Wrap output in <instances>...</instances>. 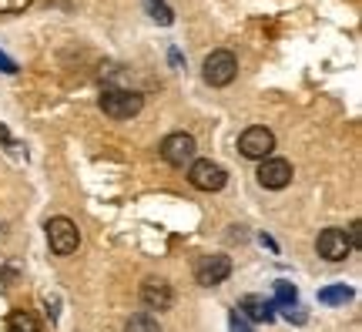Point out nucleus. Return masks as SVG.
Here are the masks:
<instances>
[{"label": "nucleus", "mask_w": 362, "mask_h": 332, "mask_svg": "<svg viewBox=\"0 0 362 332\" xmlns=\"http://www.w3.org/2000/svg\"><path fill=\"white\" fill-rule=\"evenodd\" d=\"M144 108V98L138 91H124V88H107L101 94V111L115 121H128Z\"/></svg>", "instance_id": "obj_1"}, {"label": "nucleus", "mask_w": 362, "mask_h": 332, "mask_svg": "<svg viewBox=\"0 0 362 332\" xmlns=\"http://www.w3.org/2000/svg\"><path fill=\"white\" fill-rule=\"evenodd\" d=\"M202 74H205V84H211V88H228L238 74V61L232 51H211L202 64Z\"/></svg>", "instance_id": "obj_2"}, {"label": "nucleus", "mask_w": 362, "mask_h": 332, "mask_svg": "<svg viewBox=\"0 0 362 332\" xmlns=\"http://www.w3.org/2000/svg\"><path fill=\"white\" fill-rule=\"evenodd\" d=\"M47 242H51V252L54 256H74L81 245V231L71 218L57 215L47 222Z\"/></svg>", "instance_id": "obj_3"}, {"label": "nucleus", "mask_w": 362, "mask_h": 332, "mask_svg": "<svg viewBox=\"0 0 362 332\" xmlns=\"http://www.w3.org/2000/svg\"><path fill=\"white\" fill-rule=\"evenodd\" d=\"M161 158L168 161V165L175 168H185L194 161V151H198V141L192 138V134H185V131H175V134H168V138L161 141Z\"/></svg>", "instance_id": "obj_4"}, {"label": "nucleus", "mask_w": 362, "mask_h": 332, "mask_svg": "<svg viewBox=\"0 0 362 332\" xmlns=\"http://www.w3.org/2000/svg\"><path fill=\"white\" fill-rule=\"evenodd\" d=\"M188 181H192L198 192H218V188H225L228 175H225V168L215 165L211 158H198V161H192V168H188Z\"/></svg>", "instance_id": "obj_5"}, {"label": "nucleus", "mask_w": 362, "mask_h": 332, "mask_svg": "<svg viewBox=\"0 0 362 332\" xmlns=\"http://www.w3.org/2000/svg\"><path fill=\"white\" fill-rule=\"evenodd\" d=\"M238 151L245 154V158H252V161H265V158H272V151H275V134H272L269 128H245L242 131V138H238Z\"/></svg>", "instance_id": "obj_6"}, {"label": "nucleus", "mask_w": 362, "mask_h": 332, "mask_svg": "<svg viewBox=\"0 0 362 332\" xmlns=\"http://www.w3.org/2000/svg\"><path fill=\"white\" fill-rule=\"evenodd\" d=\"M228 275H232V258L228 256H205L198 265H194V282L205 285V289L221 285Z\"/></svg>", "instance_id": "obj_7"}, {"label": "nucleus", "mask_w": 362, "mask_h": 332, "mask_svg": "<svg viewBox=\"0 0 362 332\" xmlns=\"http://www.w3.org/2000/svg\"><path fill=\"white\" fill-rule=\"evenodd\" d=\"M315 252H319L325 262H342V258H349V252H352L349 235H346L342 229L319 231V239H315Z\"/></svg>", "instance_id": "obj_8"}, {"label": "nucleus", "mask_w": 362, "mask_h": 332, "mask_svg": "<svg viewBox=\"0 0 362 332\" xmlns=\"http://www.w3.org/2000/svg\"><path fill=\"white\" fill-rule=\"evenodd\" d=\"M259 181L262 188H269V192H282L292 181V165L285 158H265L259 165Z\"/></svg>", "instance_id": "obj_9"}, {"label": "nucleus", "mask_w": 362, "mask_h": 332, "mask_svg": "<svg viewBox=\"0 0 362 332\" xmlns=\"http://www.w3.org/2000/svg\"><path fill=\"white\" fill-rule=\"evenodd\" d=\"M141 302H144V309L165 312V309L175 306V289H171L165 279H144L141 282Z\"/></svg>", "instance_id": "obj_10"}, {"label": "nucleus", "mask_w": 362, "mask_h": 332, "mask_svg": "<svg viewBox=\"0 0 362 332\" xmlns=\"http://www.w3.org/2000/svg\"><path fill=\"white\" fill-rule=\"evenodd\" d=\"M238 312H242V319H252V322L275 319V306H272L269 299H262V295H245V299L238 302Z\"/></svg>", "instance_id": "obj_11"}, {"label": "nucleus", "mask_w": 362, "mask_h": 332, "mask_svg": "<svg viewBox=\"0 0 362 332\" xmlns=\"http://www.w3.org/2000/svg\"><path fill=\"white\" fill-rule=\"evenodd\" d=\"M7 332H44L40 329V322L30 316V312H24V309H13L11 319H7Z\"/></svg>", "instance_id": "obj_12"}, {"label": "nucleus", "mask_w": 362, "mask_h": 332, "mask_svg": "<svg viewBox=\"0 0 362 332\" xmlns=\"http://www.w3.org/2000/svg\"><path fill=\"white\" fill-rule=\"evenodd\" d=\"M124 332H161L158 319L151 312H134L128 322H124Z\"/></svg>", "instance_id": "obj_13"}, {"label": "nucleus", "mask_w": 362, "mask_h": 332, "mask_svg": "<svg viewBox=\"0 0 362 332\" xmlns=\"http://www.w3.org/2000/svg\"><path fill=\"white\" fill-rule=\"evenodd\" d=\"M349 299H352L349 285H329V289L319 292V302H325V306H346Z\"/></svg>", "instance_id": "obj_14"}, {"label": "nucleus", "mask_w": 362, "mask_h": 332, "mask_svg": "<svg viewBox=\"0 0 362 332\" xmlns=\"http://www.w3.org/2000/svg\"><path fill=\"white\" fill-rule=\"evenodd\" d=\"M275 302L282 309H292L298 302V292H296V285L292 282H285V279H279L275 282Z\"/></svg>", "instance_id": "obj_15"}, {"label": "nucleus", "mask_w": 362, "mask_h": 332, "mask_svg": "<svg viewBox=\"0 0 362 332\" xmlns=\"http://www.w3.org/2000/svg\"><path fill=\"white\" fill-rule=\"evenodd\" d=\"M148 13L155 17L158 24H175V11H171L165 0H148Z\"/></svg>", "instance_id": "obj_16"}, {"label": "nucleus", "mask_w": 362, "mask_h": 332, "mask_svg": "<svg viewBox=\"0 0 362 332\" xmlns=\"http://www.w3.org/2000/svg\"><path fill=\"white\" fill-rule=\"evenodd\" d=\"M34 0H0V13H21L27 11Z\"/></svg>", "instance_id": "obj_17"}, {"label": "nucleus", "mask_w": 362, "mask_h": 332, "mask_svg": "<svg viewBox=\"0 0 362 332\" xmlns=\"http://www.w3.org/2000/svg\"><path fill=\"white\" fill-rule=\"evenodd\" d=\"M232 332H252V326L242 319V312H238V309L232 312Z\"/></svg>", "instance_id": "obj_18"}, {"label": "nucleus", "mask_w": 362, "mask_h": 332, "mask_svg": "<svg viewBox=\"0 0 362 332\" xmlns=\"http://www.w3.org/2000/svg\"><path fill=\"white\" fill-rule=\"evenodd\" d=\"M0 71H7V74H13V71H17V64H13L11 57H4V54H0Z\"/></svg>", "instance_id": "obj_19"}]
</instances>
